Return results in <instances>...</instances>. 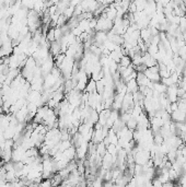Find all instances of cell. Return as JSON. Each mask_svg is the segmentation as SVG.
<instances>
[{
    "mask_svg": "<svg viewBox=\"0 0 186 187\" xmlns=\"http://www.w3.org/2000/svg\"><path fill=\"white\" fill-rule=\"evenodd\" d=\"M85 92L89 94L91 93H95L96 92V82L95 81H93L92 79L90 80L87 84V88H85Z\"/></svg>",
    "mask_w": 186,
    "mask_h": 187,
    "instance_id": "4",
    "label": "cell"
},
{
    "mask_svg": "<svg viewBox=\"0 0 186 187\" xmlns=\"http://www.w3.org/2000/svg\"><path fill=\"white\" fill-rule=\"evenodd\" d=\"M39 187H53L52 185V181L50 179H43L41 184L39 185Z\"/></svg>",
    "mask_w": 186,
    "mask_h": 187,
    "instance_id": "7",
    "label": "cell"
},
{
    "mask_svg": "<svg viewBox=\"0 0 186 187\" xmlns=\"http://www.w3.org/2000/svg\"><path fill=\"white\" fill-rule=\"evenodd\" d=\"M95 29L98 30V32H106L108 30L113 29V22L111 20L106 19L104 15H101L98 19Z\"/></svg>",
    "mask_w": 186,
    "mask_h": 187,
    "instance_id": "1",
    "label": "cell"
},
{
    "mask_svg": "<svg viewBox=\"0 0 186 187\" xmlns=\"http://www.w3.org/2000/svg\"><path fill=\"white\" fill-rule=\"evenodd\" d=\"M50 181H52V185H53V187H58L63 184L64 178L59 175V173H56L54 176L50 178Z\"/></svg>",
    "mask_w": 186,
    "mask_h": 187,
    "instance_id": "3",
    "label": "cell"
},
{
    "mask_svg": "<svg viewBox=\"0 0 186 187\" xmlns=\"http://www.w3.org/2000/svg\"><path fill=\"white\" fill-rule=\"evenodd\" d=\"M63 155H64V159H66L69 162L74 161V159L76 157V148L72 146V147H70L67 150H65L64 152H63Z\"/></svg>",
    "mask_w": 186,
    "mask_h": 187,
    "instance_id": "2",
    "label": "cell"
},
{
    "mask_svg": "<svg viewBox=\"0 0 186 187\" xmlns=\"http://www.w3.org/2000/svg\"><path fill=\"white\" fill-rule=\"evenodd\" d=\"M54 30L55 28H52V29L48 31V33H47V36H46V38H47V42H50V43H53L55 42V35H54Z\"/></svg>",
    "mask_w": 186,
    "mask_h": 187,
    "instance_id": "6",
    "label": "cell"
},
{
    "mask_svg": "<svg viewBox=\"0 0 186 187\" xmlns=\"http://www.w3.org/2000/svg\"><path fill=\"white\" fill-rule=\"evenodd\" d=\"M132 64V58L130 57H128L127 55H124L121 60H119V65L118 66H121V67H124V68H127L129 67Z\"/></svg>",
    "mask_w": 186,
    "mask_h": 187,
    "instance_id": "5",
    "label": "cell"
}]
</instances>
